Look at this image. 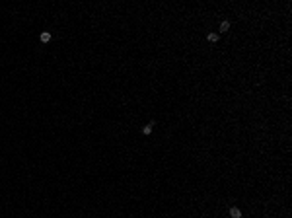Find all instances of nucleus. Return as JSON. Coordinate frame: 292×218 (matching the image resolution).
<instances>
[{"label": "nucleus", "mask_w": 292, "mask_h": 218, "mask_svg": "<svg viewBox=\"0 0 292 218\" xmlns=\"http://www.w3.org/2000/svg\"><path fill=\"white\" fill-rule=\"evenodd\" d=\"M39 39H41V43H49V41L53 39V35H51L49 31H43L41 35H39Z\"/></svg>", "instance_id": "1"}, {"label": "nucleus", "mask_w": 292, "mask_h": 218, "mask_svg": "<svg viewBox=\"0 0 292 218\" xmlns=\"http://www.w3.org/2000/svg\"><path fill=\"white\" fill-rule=\"evenodd\" d=\"M230 216H232V218H241V210L236 208V207H232V208H230Z\"/></svg>", "instance_id": "2"}, {"label": "nucleus", "mask_w": 292, "mask_h": 218, "mask_svg": "<svg viewBox=\"0 0 292 218\" xmlns=\"http://www.w3.org/2000/svg\"><path fill=\"white\" fill-rule=\"evenodd\" d=\"M154 125H156L154 121H152V123H148V125H146V127L142 129V132H144V134H150V132H152V129H154Z\"/></svg>", "instance_id": "3"}, {"label": "nucleus", "mask_w": 292, "mask_h": 218, "mask_svg": "<svg viewBox=\"0 0 292 218\" xmlns=\"http://www.w3.org/2000/svg\"><path fill=\"white\" fill-rule=\"evenodd\" d=\"M228 29H230V22H222V23H220V31H222V33H226Z\"/></svg>", "instance_id": "4"}, {"label": "nucleus", "mask_w": 292, "mask_h": 218, "mask_svg": "<svg viewBox=\"0 0 292 218\" xmlns=\"http://www.w3.org/2000/svg\"><path fill=\"white\" fill-rule=\"evenodd\" d=\"M206 39H208L210 43H216V41H218V35H216V33H208V37H206Z\"/></svg>", "instance_id": "5"}]
</instances>
